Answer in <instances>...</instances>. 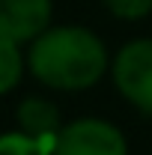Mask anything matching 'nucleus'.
<instances>
[{
    "instance_id": "5",
    "label": "nucleus",
    "mask_w": 152,
    "mask_h": 155,
    "mask_svg": "<svg viewBox=\"0 0 152 155\" xmlns=\"http://www.w3.org/2000/svg\"><path fill=\"white\" fill-rule=\"evenodd\" d=\"M15 122H18L21 131L30 134V137H51L63 128L57 104L48 101V98H42V96L21 98L18 107H15Z\"/></svg>"
},
{
    "instance_id": "6",
    "label": "nucleus",
    "mask_w": 152,
    "mask_h": 155,
    "mask_svg": "<svg viewBox=\"0 0 152 155\" xmlns=\"http://www.w3.org/2000/svg\"><path fill=\"white\" fill-rule=\"evenodd\" d=\"M24 72H27L24 45L0 36V96H9L12 90H18Z\"/></svg>"
},
{
    "instance_id": "4",
    "label": "nucleus",
    "mask_w": 152,
    "mask_h": 155,
    "mask_svg": "<svg viewBox=\"0 0 152 155\" xmlns=\"http://www.w3.org/2000/svg\"><path fill=\"white\" fill-rule=\"evenodd\" d=\"M54 0H0V36L30 45L51 27Z\"/></svg>"
},
{
    "instance_id": "1",
    "label": "nucleus",
    "mask_w": 152,
    "mask_h": 155,
    "mask_svg": "<svg viewBox=\"0 0 152 155\" xmlns=\"http://www.w3.org/2000/svg\"><path fill=\"white\" fill-rule=\"evenodd\" d=\"M27 72L48 90L84 93L111 72V57L90 27L51 24L27 45Z\"/></svg>"
},
{
    "instance_id": "3",
    "label": "nucleus",
    "mask_w": 152,
    "mask_h": 155,
    "mask_svg": "<svg viewBox=\"0 0 152 155\" xmlns=\"http://www.w3.org/2000/svg\"><path fill=\"white\" fill-rule=\"evenodd\" d=\"M54 155H128V140L114 122L81 116L63 122L54 140Z\"/></svg>"
},
{
    "instance_id": "7",
    "label": "nucleus",
    "mask_w": 152,
    "mask_h": 155,
    "mask_svg": "<svg viewBox=\"0 0 152 155\" xmlns=\"http://www.w3.org/2000/svg\"><path fill=\"white\" fill-rule=\"evenodd\" d=\"M54 140H57V134L30 137L21 128L3 131L0 134V155H54Z\"/></svg>"
},
{
    "instance_id": "8",
    "label": "nucleus",
    "mask_w": 152,
    "mask_h": 155,
    "mask_svg": "<svg viewBox=\"0 0 152 155\" xmlns=\"http://www.w3.org/2000/svg\"><path fill=\"white\" fill-rule=\"evenodd\" d=\"M104 9L119 21H143L152 15V0H101Z\"/></svg>"
},
{
    "instance_id": "2",
    "label": "nucleus",
    "mask_w": 152,
    "mask_h": 155,
    "mask_svg": "<svg viewBox=\"0 0 152 155\" xmlns=\"http://www.w3.org/2000/svg\"><path fill=\"white\" fill-rule=\"evenodd\" d=\"M116 93L143 116H152V36L125 42L111 60Z\"/></svg>"
}]
</instances>
